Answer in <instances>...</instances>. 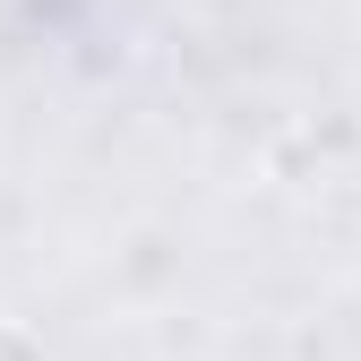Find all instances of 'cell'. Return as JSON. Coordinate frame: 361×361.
<instances>
[{
    "instance_id": "obj_1",
    "label": "cell",
    "mask_w": 361,
    "mask_h": 361,
    "mask_svg": "<svg viewBox=\"0 0 361 361\" xmlns=\"http://www.w3.org/2000/svg\"><path fill=\"white\" fill-rule=\"evenodd\" d=\"M0 361H52L35 344V327H18V319H0Z\"/></svg>"
}]
</instances>
